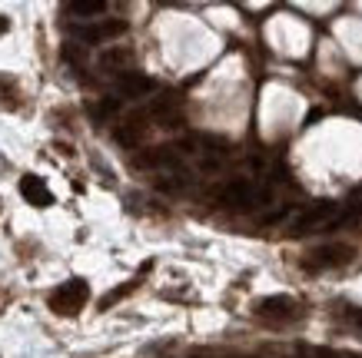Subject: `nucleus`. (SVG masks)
Returning a JSON list of instances; mask_svg holds the SVG:
<instances>
[{
	"instance_id": "1",
	"label": "nucleus",
	"mask_w": 362,
	"mask_h": 358,
	"mask_svg": "<svg viewBox=\"0 0 362 358\" xmlns=\"http://www.w3.org/2000/svg\"><path fill=\"white\" fill-rule=\"evenodd\" d=\"M269 199V189H256L250 179H233L220 189V206L226 209H252V206H263Z\"/></svg>"
},
{
	"instance_id": "2",
	"label": "nucleus",
	"mask_w": 362,
	"mask_h": 358,
	"mask_svg": "<svg viewBox=\"0 0 362 358\" xmlns=\"http://www.w3.org/2000/svg\"><path fill=\"white\" fill-rule=\"evenodd\" d=\"M252 315L269 322V326H286V322L299 318V302L289 295H266V299H256Z\"/></svg>"
},
{
	"instance_id": "3",
	"label": "nucleus",
	"mask_w": 362,
	"mask_h": 358,
	"mask_svg": "<svg viewBox=\"0 0 362 358\" xmlns=\"http://www.w3.org/2000/svg\"><path fill=\"white\" fill-rule=\"evenodd\" d=\"M356 259V249H352L349 242H326V246H316V249L309 252L303 265L309 272H322V269H339L346 262Z\"/></svg>"
},
{
	"instance_id": "4",
	"label": "nucleus",
	"mask_w": 362,
	"mask_h": 358,
	"mask_svg": "<svg viewBox=\"0 0 362 358\" xmlns=\"http://www.w3.org/2000/svg\"><path fill=\"white\" fill-rule=\"evenodd\" d=\"M90 299V285L83 279H70V282L57 285V292L50 295V309L57 315H77Z\"/></svg>"
},
{
	"instance_id": "5",
	"label": "nucleus",
	"mask_w": 362,
	"mask_h": 358,
	"mask_svg": "<svg viewBox=\"0 0 362 358\" xmlns=\"http://www.w3.org/2000/svg\"><path fill=\"white\" fill-rule=\"evenodd\" d=\"M133 169H173L183 173V153L180 146H153L133 156Z\"/></svg>"
},
{
	"instance_id": "6",
	"label": "nucleus",
	"mask_w": 362,
	"mask_h": 358,
	"mask_svg": "<svg viewBox=\"0 0 362 358\" xmlns=\"http://www.w3.org/2000/svg\"><path fill=\"white\" fill-rule=\"evenodd\" d=\"M336 213H339V203L322 199V203H316V206H309L306 213H299L296 222H293V232H296V236H303V232H313V229H319V226L329 229V222L336 219Z\"/></svg>"
},
{
	"instance_id": "7",
	"label": "nucleus",
	"mask_w": 362,
	"mask_h": 358,
	"mask_svg": "<svg viewBox=\"0 0 362 358\" xmlns=\"http://www.w3.org/2000/svg\"><path fill=\"white\" fill-rule=\"evenodd\" d=\"M77 40L83 44H103V40H113V37H123L127 33V23L123 20H100V23H87V27H77Z\"/></svg>"
},
{
	"instance_id": "8",
	"label": "nucleus",
	"mask_w": 362,
	"mask_h": 358,
	"mask_svg": "<svg viewBox=\"0 0 362 358\" xmlns=\"http://www.w3.org/2000/svg\"><path fill=\"white\" fill-rule=\"evenodd\" d=\"M117 90H120L123 97H146V93H153L156 83L150 80V76L136 73V70H130V73L117 76Z\"/></svg>"
},
{
	"instance_id": "9",
	"label": "nucleus",
	"mask_w": 362,
	"mask_h": 358,
	"mask_svg": "<svg viewBox=\"0 0 362 358\" xmlns=\"http://www.w3.org/2000/svg\"><path fill=\"white\" fill-rule=\"evenodd\" d=\"M130 64H133L130 47H110L107 54H100V66H103V70H113L117 76L130 73Z\"/></svg>"
},
{
	"instance_id": "10",
	"label": "nucleus",
	"mask_w": 362,
	"mask_h": 358,
	"mask_svg": "<svg viewBox=\"0 0 362 358\" xmlns=\"http://www.w3.org/2000/svg\"><path fill=\"white\" fill-rule=\"evenodd\" d=\"M21 193L30 199L33 206H50L54 203V196H50V189H47V183L40 179V176H23L21 179Z\"/></svg>"
},
{
	"instance_id": "11",
	"label": "nucleus",
	"mask_w": 362,
	"mask_h": 358,
	"mask_svg": "<svg viewBox=\"0 0 362 358\" xmlns=\"http://www.w3.org/2000/svg\"><path fill=\"white\" fill-rule=\"evenodd\" d=\"M70 13H80V17H97V13H107V4L103 0H74L66 4Z\"/></svg>"
},
{
	"instance_id": "12",
	"label": "nucleus",
	"mask_w": 362,
	"mask_h": 358,
	"mask_svg": "<svg viewBox=\"0 0 362 358\" xmlns=\"http://www.w3.org/2000/svg\"><path fill=\"white\" fill-rule=\"evenodd\" d=\"M187 183H189L187 176L176 173V176H163V179H156V189H160V193H183Z\"/></svg>"
},
{
	"instance_id": "13",
	"label": "nucleus",
	"mask_w": 362,
	"mask_h": 358,
	"mask_svg": "<svg viewBox=\"0 0 362 358\" xmlns=\"http://www.w3.org/2000/svg\"><path fill=\"white\" fill-rule=\"evenodd\" d=\"M133 289H136V282H127V285H120V289H113V292H107L103 299H100V312H107L113 302H120L123 295H130Z\"/></svg>"
},
{
	"instance_id": "14",
	"label": "nucleus",
	"mask_w": 362,
	"mask_h": 358,
	"mask_svg": "<svg viewBox=\"0 0 362 358\" xmlns=\"http://www.w3.org/2000/svg\"><path fill=\"white\" fill-rule=\"evenodd\" d=\"M339 318L346 322V326H352V328H359L362 332V309H356V305H342Z\"/></svg>"
},
{
	"instance_id": "15",
	"label": "nucleus",
	"mask_w": 362,
	"mask_h": 358,
	"mask_svg": "<svg viewBox=\"0 0 362 358\" xmlns=\"http://www.w3.org/2000/svg\"><path fill=\"white\" fill-rule=\"evenodd\" d=\"M117 109H120V100H100V107H97V119H107V117H113V113H117Z\"/></svg>"
},
{
	"instance_id": "16",
	"label": "nucleus",
	"mask_w": 362,
	"mask_h": 358,
	"mask_svg": "<svg viewBox=\"0 0 362 358\" xmlns=\"http://www.w3.org/2000/svg\"><path fill=\"white\" fill-rule=\"evenodd\" d=\"M286 216H289V206H279V209H273V213H266L263 226H276V222H283Z\"/></svg>"
},
{
	"instance_id": "17",
	"label": "nucleus",
	"mask_w": 362,
	"mask_h": 358,
	"mask_svg": "<svg viewBox=\"0 0 362 358\" xmlns=\"http://www.w3.org/2000/svg\"><path fill=\"white\" fill-rule=\"evenodd\" d=\"M7 30H11V20H7V17L0 13V33H7Z\"/></svg>"
},
{
	"instance_id": "18",
	"label": "nucleus",
	"mask_w": 362,
	"mask_h": 358,
	"mask_svg": "<svg viewBox=\"0 0 362 358\" xmlns=\"http://www.w3.org/2000/svg\"><path fill=\"white\" fill-rule=\"evenodd\" d=\"M319 358H339V355H332V352H322V355H319Z\"/></svg>"
},
{
	"instance_id": "19",
	"label": "nucleus",
	"mask_w": 362,
	"mask_h": 358,
	"mask_svg": "<svg viewBox=\"0 0 362 358\" xmlns=\"http://www.w3.org/2000/svg\"><path fill=\"white\" fill-rule=\"evenodd\" d=\"M289 358H306V355H289Z\"/></svg>"
}]
</instances>
